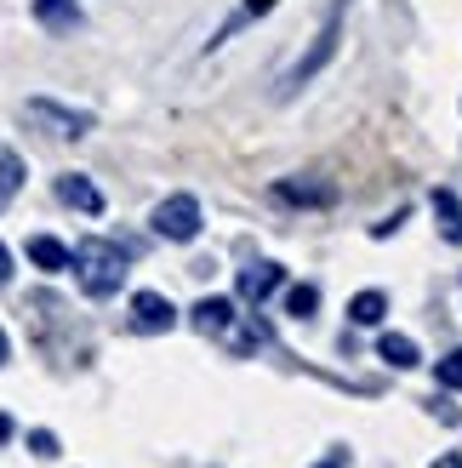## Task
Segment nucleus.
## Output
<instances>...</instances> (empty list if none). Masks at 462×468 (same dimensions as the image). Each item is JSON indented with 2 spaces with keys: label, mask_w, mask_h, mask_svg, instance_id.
Wrapping results in <instances>:
<instances>
[{
  "label": "nucleus",
  "mask_w": 462,
  "mask_h": 468,
  "mask_svg": "<svg viewBox=\"0 0 462 468\" xmlns=\"http://www.w3.org/2000/svg\"><path fill=\"white\" fill-rule=\"evenodd\" d=\"M434 468H462V457H451V452H446V457H440V463H434Z\"/></svg>",
  "instance_id": "412c9836"
},
{
  "label": "nucleus",
  "mask_w": 462,
  "mask_h": 468,
  "mask_svg": "<svg viewBox=\"0 0 462 468\" xmlns=\"http://www.w3.org/2000/svg\"><path fill=\"white\" fill-rule=\"evenodd\" d=\"M17 189H23V160L12 149H0V206H6Z\"/></svg>",
  "instance_id": "4468645a"
},
{
  "label": "nucleus",
  "mask_w": 462,
  "mask_h": 468,
  "mask_svg": "<svg viewBox=\"0 0 462 468\" xmlns=\"http://www.w3.org/2000/svg\"><path fill=\"white\" fill-rule=\"evenodd\" d=\"M274 6V0H246V12H268Z\"/></svg>",
  "instance_id": "aec40b11"
},
{
  "label": "nucleus",
  "mask_w": 462,
  "mask_h": 468,
  "mask_svg": "<svg viewBox=\"0 0 462 468\" xmlns=\"http://www.w3.org/2000/svg\"><path fill=\"white\" fill-rule=\"evenodd\" d=\"M286 280V269L280 263H251V269H240V303H263V297H274V286Z\"/></svg>",
  "instance_id": "20e7f679"
},
{
  "label": "nucleus",
  "mask_w": 462,
  "mask_h": 468,
  "mask_svg": "<svg viewBox=\"0 0 462 468\" xmlns=\"http://www.w3.org/2000/svg\"><path fill=\"white\" fill-rule=\"evenodd\" d=\"M12 434V417H0V440H6Z\"/></svg>",
  "instance_id": "4be33fe9"
},
{
  "label": "nucleus",
  "mask_w": 462,
  "mask_h": 468,
  "mask_svg": "<svg viewBox=\"0 0 462 468\" xmlns=\"http://www.w3.org/2000/svg\"><path fill=\"white\" fill-rule=\"evenodd\" d=\"M154 234L160 240H194L200 234V200L194 195H172V200H160L154 206Z\"/></svg>",
  "instance_id": "f03ea898"
},
{
  "label": "nucleus",
  "mask_w": 462,
  "mask_h": 468,
  "mask_svg": "<svg viewBox=\"0 0 462 468\" xmlns=\"http://www.w3.org/2000/svg\"><path fill=\"white\" fill-rule=\"evenodd\" d=\"M320 468H337V463H320Z\"/></svg>",
  "instance_id": "5701e85b"
},
{
  "label": "nucleus",
  "mask_w": 462,
  "mask_h": 468,
  "mask_svg": "<svg viewBox=\"0 0 462 468\" xmlns=\"http://www.w3.org/2000/svg\"><path fill=\"white\" fill-rule=\"evenodd\" d=\"M383 314H388V297H383V292H360V297L349 303V320H354V325H377Z\"/></svg>",
  "instance_id": "9b49d317"
},
{
  "label": "nucleus",
  "mask_w": 462,
  "mask_h": 468,
  "mask_svg": "<svg viewBox=\"0 0 462 468\" xmlns=\"http://www.w3.org/2000/svg\"><path fill=\"white\" fill-rule=\"evenodd\" d=\"M228 325H235V303H228V297H200V303H194V332L223 337Z\"/></svg>",
  "instance_id": "39448f33"
},
{
  "label": "nucleus",
  "mask_w": 462,
  "mask_h": 468,
  "mask_svg": "<svg viewBox=\"0 0 462 468\" xmlns=\"http://www.w3.org/2000/svg\"><path fill=\"white\" fill-rule=\"evenodd\" d=\"M286 309H291L297 320H309V314L320 309V292H314V286H291V297H286Z\"/></svg>",
  "instance_id": "2eb2a0df"
},
{
  "label": "nucleus",
  "mask_w": 462,
  "mask_h": 468,
  "mask_svg": "<svg viewBox=\"0 0 462 468\" xmlns=\"http://www.w3.org/2000/svg\"><path fill=\"white\" fill-rule=\"evenodd\" d=\"M68 269H75L86 297H114L121 280H126V251L114 240H80L75 251H68Z\"/></svg>",
  "instance_id": "f257e3e1"
},
{
  "label": "nucleus",
  "mask_w": 462,
  "mask_h": 468,
  "mask_svg": "<svg viewBox=\"0 0 462 468\" xmlns=\"http://www.w3.org/2000/svg\"><path fill=\"white\" fill-rule=\"evenodd\" d=\"M58 200H63V206H75V212H86V218H98V212H103V195L91 189V183H86L80 172L58 177Z\"/></svg>",
  "instance_id": "423d86ee"
},
{
  "label": "nucleus",
  "mask_w": 462,
  "mask_h": 468,
  "mask_svg": "<svg viewBox=\"0 0 462 468\" xmlns=\"http://www.w3.org/2000/svg\"><path fill=\"white\" fill-rule=\"evenodd\" d=\"M12 280V251H6V240H0V286Z\"/></svg>",
  "instance_id": "a211bd4d"
},
{
  "label": "nucleus",
  "mask_w": 462,
  "mask_h": 468,
  "mask_svg": "<svg viewBox=\"0 0 462 468\" xmlns=\"http://www.w3.org/2000/svg\"><path fill=\"white\" fill-rule=\"evenodd\" d=\"M29 263L46 269V274H63L68 269V246L52 240V234H35V240H29Z\"/></svg>",
  "instance_id": "0eeeda50"
},
{
  "label": "nucleus",
  "mask_w": 462,
  "mask_h": 468,
  "mask_svg": "<svg viewBox=\"0 0 462 468\" xmlns=\"http://www.w3.org/2000/svg\"><path fill=\"white\" fill-rule=\"evenodd\" d=\"M440 388H451V394L462 388V348H451V355L440 360Z\"/></svg>",
  "instance_id": "dca6fc26"
},
{
  "label": "nucleus",
  "mask_w": 462,
  "mask_h": 468,
  "mask_svg": "<svg viewBox=\"0 0 462 468\" xmlns=\"http://www.w3.org/2000/svg\"><path fill=\"white\" fill-rule=\"evenodd\" d=\"M280 200H297V206H331L337 189H320V183H280Z\"/></svg>",
  "instance_id": "ddd939ff"
},
{
  "label": "nucleus",
  "mask_w": 462,
  "mask_h": 468,
  "mask_svg": "<svg viewBox=\"0 0 462 468\" xmlns=\"http://www.w3.org/2000/svg\"><path fill=\"white\" fill-rule=\"evenodd\" d=\"M377 355H383L388 366H400V371H411V366H417V360H423V348H417V343H411L405 332H383V343H377Z\"/></svg>",
  "instance_id": "9d476101"
},
{
  "label": "nucleus",
  "mask_w": 462,
  "mask_h": 468,
  "mask_svg": "<svg viewBox=\"0 0 462 468\" xmlns=\"http://www.w3.org/2000/svg\"><path fill=\"white\" fill-rule=\"evenodd\" d=\"M131 325H137V332H172V325H177L172 297H160V292H137V297H131Z\"/></svg>",
  "instance_id": "7ed1b4c3"
},
{
  "label": "nucleus",
  "mask_w": 462,
  "mask_h": 468,
  "mask_svg": "<svg viewBox=\"0 0 462 468\" xmlns=\"http://www.w3.org/2000/svg\"><path fill=\"white\" fill-rule=\"evenodd\" d=\"M35 114H40V121H52V126H63V137H80L91 121H86V114H68V109H58V103H29Z\"/></svg>",
  "instance_id": "f8f14e48"
},
{
  "label": "nucleus",
  "mask_w": 462,
  "mask_h": 468,
  "mask_svg": "<svg viewBox=\"0 0 462 468\" xmlns=\"http://www.w3.org/2000/svg\"><path fill=\"white\" fill-rule=\"evenodd\" d=\"M12 360V343H6V332H0V366H6Z\"/></svg>",
  "instance_id": "6ab92c4d"
},
{
  "label": "nucleus",
  "mask_w": 462,
  "mask_h": 468,
  "mask_svg": "<svg viewBox=\"0 0 462 468\" xmlns=\"http://www.w3.org/2000/svg\"><path fill=\"white\" fill-rule=\"evenodd\" d=\"M331 52H337V23H331V29H326V35H320V40H314V52H309V58H303V63H297V69H291V75H286V91H291V86H303V80L314 75V69H320V63H326V58H331Z\"/></svg>",
  "instance_id": "1a4fd4ad"
},
{
  "label": "nucleus",
  "mask_w": 462,
  "mask_h": 468,
  "mask_svg": "<svg viewBox=\"0 0 462 468\" xmlns=\"http://www.w3.org/2000/svg\"><path fill=\"white\" fill-rule=\"evenodd\" d=\"M434 218H440V234L451 246H462V200L451 189H434Z\"/></svg>",
  "instance_id": "6e6552de"
},
{
  "label": "nucleus",
  "mask_w": 462,
  "mask_h": 468,
  "mask_svg": "<svg viewBox=\"0 0 462 468\" xmlns=\"http://www.w3.org/2000/svg\"><path fill=\"white\" fill-rule=\"evenodd\" d=\"M29 446H35V457H58V434L35 429V434H29Z\"/></svg>",
  "instance_id": "f3484780"
}]
</instances>
